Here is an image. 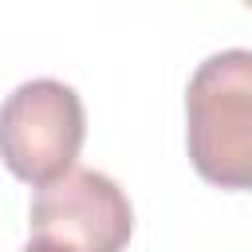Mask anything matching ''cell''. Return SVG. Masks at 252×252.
<instances>
[{
  "label": "cell",
  "instance_id": "6da1fadb",
  "mask_svg": "<svg viewBox=\"0 0 252 252\" xmlns=\"http://www.w3.org/2000/svg\"><path fill=\"white\" fill-rule=\"evenodd\" d=\"M185 146L217 189H252V51L228 47L197 63L185 91Z\"/></svg>",
  "mask_w": 252,
  "mask_h": 252
},
{
  "label": "cell",
  "instance_id": "7a4b0ae2",
  "mask_svg": "<svg viewBox=\"0 0 252 252\" xmlns=\"http://www.w3.org/2000/svg\"><path fill=\"white\" fill-rule=\"evenodd\" d=\"M87 114L75 87L59 79L20 83L0 102V161L12 177L43 189L75 169Z\"/></svg>",
  "mask_w": 252,
  "mask_h": 252
},
{
  "label": "cell",
  "instance_id": "3957f363",
  "mask_svg": "<svg viewBox=\"0 0 252 252\" xmlns=\"http://www.w3.org/2000/svg\"><path fill=\"white\" fill-rule=\"evenodd\" d=\"M28 228V244L39 252H126L134 209L106 173L71 169L67 177L35 189Z\"/></svg>",
  "mask_w": 252,
  "mask_h": 252
},
{
  "label": "cell",
  "instance_id": "277c9868",
  "mask_svg": "<svg viewBox=\"0 0 252 252\" xmlns=\"http://www.w3.org/2000/svg\"><path fill=\"white\" fill-rule=\"evenodd\" d=\"M24 252H39V248H32V244H28V248H24Z\"/></svg>",
  "mask_w": 252,
  "mask_h": 252
}]
</instances>
